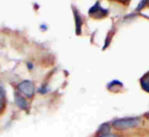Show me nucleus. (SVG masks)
<instances>
[{
	"label": "nucleus",
	"instance_id": "1",
	"mask_svg": "<svg viewBox=\"0 0 149 137\" xmlns=\"http://www.w3.org/2000/svg\"><path fill=\"white\" fill-rule=\"evenodd\" d=\"M141 118L139 117H124L116 119L112 122L113 127L117 130H127L138 128L141 124Z\"/></svg>",
	"mask_w": 149,
	"mask_h": 137
},
{
	"label": "nucleus",
	"instance_id": "2",
	"mask_svg": "<svg viewBox=\"0 0 149 137\" xmlns=\"http://www.w3.org/2000/svg\"><path fill=\"white\" fill-rule=\"evenodd\" d=\"M17 92L25 98H32L35 94L36 88L34 83L30 80H24L17 86Z\"/></svg>",
	"mask_w": 149,
	"mask_h": 137
},
{
	"label": "nucleus",
	"instance_id": "3",
	"mask_svg": "<svg viewBox=\"0 0 149 137\" xmlns=\"http://www.w3.org/2000/svg\"><path fill=\"white\" fill-rule=\"evenodd\" d=\"M109 13V10L108 9H105L100 5V1H97L88 10V14L94 18L100 19V18H103L105 17H107Z\"/></svg>",
	"mask_w": 149,
	"mask_h": 137
},
{
	"label": "nucleus",
	"instance_id": "4",
	"mask_svg": "<svg viewBox=\"0 0 149 137\" xmlns=\"http://www.w3.org/2000/svg\"><path fill=\"white\" fill-rule=\"evenodd\" d=\"M14 101L16 106L22 111H25L28 112L29 108H30V104L27 101L26 98L24 96H23L21 94H19L17 91H16L14 93Z\"/></svg>",
	"mask_w": 149,
	"mask_h": 137
},
{
	"label": "nucleus",
	"instance_id": "5",
	"mask_svg": "<svg viewBox=\"0 0 149 137\" xmlns=\"http://www.w3.org/2000/svg\"><path fill=\"white\" fill-rule=\"evenodd\" d=\"M72 13L75 22V33L77 36H80L82 33V26H83V19L79 13V11L77 10V8L73 5H72Z\"/></svg>",
	"mask_w": 149,
	"mask_h": 137
},
{
	"label": "nucleus",
	"instance_id": "6",
	"mask_svg": "<svg viewBox=\"0 0 149 137\" xmlns=\"http://www.w3.org/2000/svg\"><path fill=\"white\" fill-rule=\"evenodd\" d=\"M7 103L6 91L2 84H0V114L4 110Z\"/></svg>",
	"mask_w": 149,
	"mask_h": 137
},
{
	"label": "nucleus",
	"instance_id": "7",
	"mask_svg": "<svg viewBox=\"0 0 149 137\" xmlns=\"http://www.w3.org/2000/svg\"><path fill=\"white\" fill-rule=\"evenodd\" d=\"M110 132H111V126L109 123L106 122V123H103L100 126V128L98 129V130L96 132V136L100 137L102 136L110 134Z\"/></svg>",
	"mask_w": 149,
	"mask_h": 137
},
{
	"label": "nucleus",
	"instance_id": "8",
	"mask_svg": "<svg viewBox=\"0 0 149 137\" xmlns=\"http://www.w3.org/2000/svg\"><path fill=\"white\" fill-rule=\"evenodd\" d=\"M140 82H141V88L147 93H149V71L141 77Z\"/></svg>",
	"mask_w": 149,
	"mask_h": 137
},
{
	"label": "nucleus",
	"instance_id": "9",
	"mask_svg": "<svg viewBox=\"0 0 149 137\" xmlns=\"http://www.w3.org/2000/svg\"><path fill=\"white\" fill-rule=\"evenodd\" d=\"M116 87H119L120 89H121L123 87V84L121 82H120L119 80H113L112 82H110L107 85V89L112 92H113V88H116Z\"/></svg>",
	"mask_w": 149,
	"mask_h": 137
},
{
	"label": "nucleus",
	"instance_id": "10",
	"mask_svg": "<svg viewBox=\"0 0 149 137\" xmlns=\"http://www.w3.org/2000/svg\"><path fill=\"white\" fill-rule=\"evenodd\" d=\"M113 31H110V32L108 33V35H107V38H106L104 49H106V48L110 45V42H111V39H112V38H113Z\"/></svg>",
	"mask_w": 149,
	"mask_h": 137
},
{
	"label": "nucleus",
	"instance_id": "11",
	"mask_svg": "<svg viewBox=\"0 0 149 137\" xmlns=\"http://www.w3.org/2000/svg\"><path fill=\"white\" fill-rule=\"evenodd\" d=\"M38 94H47V93L49 92V87H48L47 86H45V85H42V86L38 88Z\"/></svg>",
	"mask_w": 149,
	"mask_h": 137
},
{
	"label": "nucleus",
	"instance_id": "12",
	"mask_svg": "<svg viewBox=\"0 0 149 137\" xmlns=\"http://www.w3.org/2000/svg\"><path fill=\"white\" fill-rule=\"evenodd\" d=\"M148 2H149V0H141V1L140 2L139 5L137 6L136 10H137L138 11L141 10L143 9V8H145V6L147 5V3H148Z\"/></svg>",
	"mask_w": 149,
	"mask_h": 137
},
{
	"label": "nucleus",
	"instance_id": "13",
	"mask_svg": "<svg viewBox=\"0 0 149 137\" xmlns=\"http://www.w3.org/2000/svg\"><path fill=\"white\" fill-rule=\"evenodd\" d=\"M33 67H34V66H33L32 63H31V62H28V63H27V68H28L29 70H32Z\"/></svg>",
	"mask_w": 149,
	"mask_h": 137
},
{
	"label": "nucleus",
	"instance_id": "14",
	"mask_svg": "<svg viewBox=\"0 0 149 137\" xmlns=\"http://www.w3.org/2000/svg\"><path fill=\"white\" fill-rule=\"evenodd\" d=\"M100 137H118L117 135H114V134H107V135H105V136H102Z\"/></svg>",
	"mask_w": 149,
	"mask_h": 137
},
{
	"label": "nucleus",
	"instance_id": "15",
	"mask_svg": "<svg viewBox=\"0 0 149 137\" xmlns=\"http://www.w3.org/2000/svg\"><path fill=\"white\" fill-rule=\"evenodd\" d=\"M40 29L43 30V31H46L47 30V25L45 24H40Z\"/></svg>",
	"mask_w": 149,
	"mask_h": 137
},
{
	"label": "nucleus",
	"instance_id": "16",
	"mask_svg": "<svg viewBox=\"0 0 149 137\" xmlns=\"http://www.w3.org/2000/svg\"><path fill=\"white\" fill-rule=\"evenodd\" d=\"M116 1H118V2H123L124 0H116Z\"/></svg>",
	"mask_w": 149,
	"mask_h": 137
},
{
	"label": "nucleus",
	"instance_id": "17",
	"mask_svg": "<svg viewBox=\"0 0 149 137\" xmlns=\"http://www.w3.org/2000/svg\"><path fill=\"white\" fill-rule=\"evenodd\" d=\"M148 120H149V113L148 114Z\"/></svg>",
	"mask_w": 149,
	"mask_h": 137
}]
</instances>
